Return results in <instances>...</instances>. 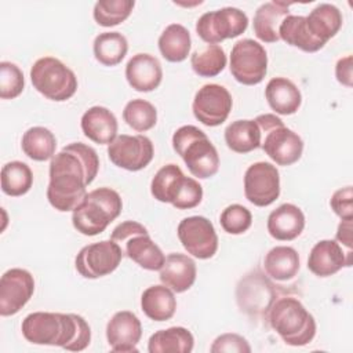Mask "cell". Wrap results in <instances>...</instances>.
I'll use <instances>...</instances> for the list:
<instances>
[{
    "instance_id": "cell-41",
    "label": "cell",
    "mask_w": 353,
    "mask_h": 353,
    "mask_svg": "<svg viewBox=\"0 0 353 353\" xmlns=\"http://www.w3.org/2000/svg\"><path fill=\"white\" fill-rule=\"evenodd\" d=\"M219 222L226 233L241 234L250 229L252 223V215L244 205L232 204L222 211Z\"/></svg>"
},
{
    "instance_id": "cell-14",
    "label": "cell",
    "mask_w": 353,
    "mask_h": 353,
    "mask_svg": "<svg viewBox=\"0 0 353 353\" xmlns=\"http://www.w3.org/2000/svg\"><path fill=\"white\" fill-rule=\"evenodd\" d=\"M154 149L152 141L142 135L121 134L108 146L110 161L127 171H139L145 168L153 159Z\"/></svg>"
},
{
    "instance_id": "cell-37",
    "label": "cell",
    "mask_w": 353,
    "mask_h": 353,
    "mask_svg": "<svg viewBox=\"0 0 353 353\" xmlns=\"http://www.w3.org/2000/svg\"><path fill=\"white\" fill-rule=\"evenodd\" d=\"M226 55L221 46L207 44L203 50L194 51L190 57V65L200 77L218 76L226 66Z\"/></svg>"
},
{
    "instance_id": "cell-8",
    "label": "cell",
    "mask_w": 353,
    "mask_h": 353,
    "mask_svg": "<svg viewBox=\"0 0 353 353\" xmlns=\"http://www.w3.org/2000/svg\"><path fill=\"white\" fill-rule=\"evenodd\" d=\"M30 80L41 95L55 102L72 98L77 90V77L73 70L54 57L37 59L30 69Z\"/></svg>"
},
{
    "instance_id": "cell-2",
    "label": "cell",
    "mask_w": 353,
    "mask_h": 353,
    "mask_svg": "<svg viewBox=\"0 0 353 353\" xmlns=\"http://www.w3.org/2000/svg\"><path fill=\"white\" fill-rule=\"evenodd\" d=\"M21 330L30 343L59 346L69 352H81L91 341L88 323L74 313L33 312L22 320Z\"/></svg>"
},
{
    "instance_id": "cell-38",
    "label": "cell",
    "mask_w": 353,
    "mask_h": 353,
    "mask_svg": "<svg viewBox=\"0 0 353 353\" xmlns=\"http://www.w3.org/2000/svg\"><path fill=\"white\" fill-rule=\"evenodd\" d=\"M135 6L134 0H101L94 6V19L98 25L110 28L124 22Z\"/></svg>"
},
{
    "instance_id": "cell-40",
    "label": "cell",
    "mask_w": 353,
    "mask_h": 353,
    "mask_svg": "<svg viewBox=\"0 0 353 353\" xmlns=\"http://www.w3.org/2000/svg\"><path fill=\"white\" fill-rule=\"evenodd\" d=\"M25 88L22 70L12 62H0V98L14 99Z\"/></svg>"
},
{
    "instance_id": "cell-35",
    "label": "cell",
    "mask_w": 353,
    "mask_h": 353,
    "mask_svg": "<svg viewBox=\"0 0 353 353\" xmlns=\"http://www.w3.org/2000/svg\"><path fill=\"white\" fill-rule=\"evenodd\" d=\"M92 48L95 59L99 63L114 66L124 59L128 51V43L120 32H103L95 37Z\"/></svg>"
},
{
    "instance_id": "cell-20",
    "label": "cell",
    "mask_w": 353,
    "mask_h": 353,
    "mask_svg": "<svg viewBox=\"0 0 353 353\" xmlns=\"http://www.w3.org/2000/svg\"><path fill=\"white\" fill-rule=\"evenodd\" d=\"M125 79L135 91H153L163 80L161 63L150 54H135L125 65Z\"/></svg>"
},
{
    "instance_id": "cell-11",
    "label": "cell",
    "mask_w": 353,
    "mask_h": 353,
    "mask_svg": "<svg viewBox=\"0 0 353 353\" xmlns=\"http://www.w3.org/2000/svg\"><path fill=\"white\" fill-rule=\"evenodd\" d=\"M123 248L114 240H102L83 247L74 259L76 270L85 279H98L117 269L123 258Z\"/></svg>"
},
{
    "instance_id": "cell-39",
    "label": "cell",
    "mask_w": 353,
    "mask_h": 353,
    "mask_svg": "<svg viewBox=\"0 0 353 353\" xmlns=\"http://www.w3.org/2000/svg\"><path fill=\"white\" fill-rule=\"evenodd\" d=\"M123 119L137 132H145L156 125L157 110L145 99H132L124 106Z\"/></svg>"
},
{
    "instance_id": "cell-45",
    "label": "cell",
    "mask_w": 353,
    "mask_h": 353,
    "mask_svg": "<svg viewBox=\"0 0 353 353\" xmlns=\"http://www.w3.org/2000/svg\"><path fill=\"white\" fill-rule=\"evenodd\" d=\"M335 76L341 84L352 87V55H346L336 62Z\"/></svg>"
},
{
    "instance_id": "cell-44",
    "label": "cell",
    "mask_w": 353,
    "mask_h": 353,
    "mask_svg": "<svg viewBox=\"0 0 353 353\" xmlns=\"http://www.w3.org/2000/svg\"><path fill=\"white\" fill-rule=\"evenodd\" d=\"M139 232H148V229L141 225L139 222H135V221H125L120 225H117L113 232H112V236L110 239L114 240L116 243L121 244L127 237L135 234V233H139Z\"/></svg>"
},
{
    "instance_id": "cell-43",
    "label": "cell",
    "mask_w": 353,
    "mask_h": 353,
    "mask_svg": "<svg viewBox=\"0 0 353 353\" xmlns=\"http://www.w3.org/2000/svg\"><path fill=\"white\" fill-rule=\"evenodd\" d=\"M332 211L341 219H353V189L346 186L334 192L330 200Z\"/></svg>"
},
{
    "instance_id": "cell-1",
    "label": "cell",
    "mask_w": 353,
    "mask_h": 353,
    "mask_svg": "<svg viewBox=\"0 0 353 353\" xmlns=\"http://www.w3.org/2000/svg\"><path fill=\"white\" fill-rule=\"evenodd\" d=\"M99 170L97 152L81 142L62 148L50 163V183L47 199L61 211H73L85 197L87 186L95 179Z\"/></svg>"
},
{
    "instance_id": "cell-28",
    "label": "cell",
    "mask_w": 353,
    "mask_h": 353,
    "mask_svg": "<svg viewBox=\"0 0 353 353\" xmlns=\"http://www.w3.org/2000/svg\"><path fill=\"white\" fill-rule=\"evenodd\" d=\"M142 312L154 321L170 320L176 310L174 291L164 284L148 287L141 296Z\"/></svg>"
},
{
    "instance_id": "cell-34",
    "label": "cell",
    "mask_w": 353,
    "mask_h": 353,
    "mask_svg": "<svg viewBox=\"0 0 353 353\" xmlns=\"http://www.w3.org/2000/svg\"><path fill=\"white\" fill-rule=\"evenodd\" d=\"M21 146L23 153L34 161H46L55 156V135L46 127H32L22 135Z\"/></svg>"
},
{
    "instance_id": "cell-13",
    "label": "cell",
    "mask_w": 353,
    "mask_h": 353,
    "mask_svg": "<svg viewBox=\"0 0 353 353\" xmlns=\"http://www.w3.org/2000/svg\"><path fill=\"white\" fill-rule=\"evenodd\" d=\"M245 199L256 207H268L280 196V175L276 165L268 161L251 164L244 174Z\"/></svg>"
},
{
    "instance_id": "cell-46",
    "label": "cell",
    "mask_w": 353,
    "mask_h": 353,
    "mask_svg": "<svg viewBox=\"0 0 353 353\" xmlns=\"http://www.w3.org/2000/svg\"><path fill=\"white\" fill-rule=\"evenodd\" d=\"M353 219H342L336 230V241L352 251L353 247Z\"/></svg>"
},
{
    "instance_id": "cell-9",
    "label": "cell",
    "mask_w": 353,
    "mask_h": 353,
    "mask_svg": "<svg viewBox=\"0 0 353 353\" xmlns=\"http://www.w3.org/2000/svg\"><path fill=\"white\" fill-rule=\"evenodd\" d=\"M248 17L236 7L204 12L196 22L199 37L208 44H218L226 39H233L245 32Z\"/></svg>"
},
{
    "instance_id": "cell-29",
    "label": "cell",
    "mask_w": 353,
    "mask_h": 353,
    "mask_svg": "<svg viewBox=\"0 0 353 353\" xmlns=\"http://www.w3.org/2000/svg\"><path fill=\"white\" fill-rule=\"evenodd\" d=\"M194 338L185 327H170L156 331L148 342L149 353H190Z\"/></svg>"
},
{
    "instance_id": "cell-42",
    "label": "cell",
    "mask_w": 353,
    "mask_h": 353,
    "mask_svg": "<svg viewBox=\"0 0 353 353\" xmlns=\"http://www.w3.org/2000/svg\"><path fill=\"white\" fill-rule=\"evenodd\" d=\"M210 350L212 353H250L251 346L248 345L247 339L239 334H222L212 342Z\"/></svg>"
},
{
    "instance_id": "cell-16",
    "label": "cell",
    "mask_w": 353,
    "mask_h": 353,
    "mask_svg": "<svg viewBox=\"0 0 353 353\" xmlns=\"http://www.w3.org/2000/svg\"><path fill=\"white\" fill-rule=\"evenodd\" d=\"M34 279L30 272L12 268L0 279V314L3 317L17 314L32 298Z\"/></svg>"
},
{
    "instance_id": "cell-21",
    "label": "cell",
    "mask_w": 353,
    "mask_h": 353,
    "mask_svg": "<svg viewBox=\"0 0 353 353\" xmlns=\"http://www.w3.org/2000/svg\"><path fill=\"white\" fill-rule=\"evenodd\" d=\"M196 274V263L190 256L172 252L165 256L164 265L160 269V281L179 294L188 291L194 284Z\"/></svg>"
},
{
    "instance_id": "cell-22",
    "label": "cell",
    "mask_w": 353,
    "mask_h": 353,
    "mask_svg": "<svg viewBox=\"0 0 353 353\" xmlns=\"http://www.w3.org/2000/svg\"><path fill=\"white\" fill-rule=\"evenodd\" d=\"M266 226L273 239L291 241L302 233L305 228V215L295 204L284 203L269 214Z\"/></svg>"
},
{
    "instance_id": "cell-3",
    "label": "cell",
    "mask_w": 353,
    "mask_h": 353,
    "mask_svg": "<svg viewBox=\"0 0 353 353\" xmlns=\"http://www.w3.org/2000/svg\"><path fill=\"white\" fill-rule=\"evenodd\" d=\"M266 317L270 327L290 346H305L316 335L314 317L296 298H277L268 310Z\"/></svg>"
},
{
    "instance_id": "cell-33",
    "label": "cell",
    "mask_w": 353,
    "mask_h": 353,
    "mask_svg": "<svg viewBox=\"0 0 353 353\" xmlns=\"http://www.w3.org/2000/svg\"><path fill=\"white\" fill-rule=\"evenodd\" d=\"M279 36L287 44L305 52H316L324 47L310 34L303 15H287L279 28Z\"/></svg>"
},
{
    "instance_id": "cell-26",
    "label": "cell",
    "mask_w": 353,
    "mask_h": 353,
    "mask_svg": "<svg viewBox=\"0 0 353 353\" xmlns=\"http://www.w3.org/2000/svg\"><path fill=\"white\" fill-rule=\"evenodd\" d=\"M265 97L272 110L284 116L294 114L302 103L299 88L285 77L270 79L265 88Z\"/></svg>"
},
{
    "instance_id": "cell-12",
    "label": "cell",
    "mask_w": 353,
    "mask_h": 353,
    "mask_svg": "<svg viewBox=\"0 0 353 353\" xmlns=\"http://www.w3.org/2000/svg\"><path fill=\"white\" fill-rule=\"evenodd\" d=\"M178 239L188 254L199 259H210L218 250V236L210 219L200 215L183 218L176 229Z\"/></svg>"
},
{
    "instance_id": "cell-36",
    "label": "cell",
    "mask_w": 353,
    "mask_h": 353,
    "mask_svg": "<svg viewBox=\"0 0 353 353\" xmlns=\"http://www.w3.org/2000/svg\"><path fill=\"white\" fill-rule=\"evenodd\" d=\"M1 190L7 196L18 197L28 193L33 185V172L23 161H10L1 168Z\"/></svg>"
},
{
    "instance_id": "cell-32",
    "label": "cell",
    "mask_w": 353,
    "mask_h": 353,
    "mask_svg": "<svg viewBox=\"0 0 353 353\" xmlns=\"http://www.w3.org/2000/svg\"><path fill=\"white\" fill-rule=\"evenodd\" d=\"M190 33L181 23L168 25L159 37V50L168 62L185 61L190 52Z\"/></svg>"
},
{
    "instance_id": "cell-15",
    "label": "cell",
    "mask_w": 353,
    "mask_h": 353,
    "mask_svg": "<svg viewBox=\"0 0 353 353\" xmlns=\"http://www.w3.org/2000/svg\"><path fill=\"white\" fill-rule=\"evenodd\" d=\"M233 106L230 92L219 84H204L194 95L192 109L194 117L207 127H216L226 121Z\"/></svg>"
},
{
    "instance_id": "cell-25",
    "label": "cell",
    "mask_w": 353,
    "mask_h": 353,
    "mask_svg": "<svg viewBox=\"0 0 353 353\" xmlns=\"http://www.w3.org/2000/svg\"><path fill=\"white\" fill-rule=\"evenodd\" d=\"M287 15H290V4L285 1L261 4L254 15L252 29L255 36L263 43L279 41V28Z\"/></svg>"
},
{
    "instance_id": "cell-27",
    "label": "cell",
    "mask_w": 353,
    "mask_h": 353,
    "mask_svg": "<svg viewBox=\"0 0 353 353\" xmlns=\"http://www.w3.org/2000/svg\"><path fill=\"white\" fill-rule=\"evenodd\" d=\"M306 25L310 34L323 46L332 39L342 26V14L338 7L323 3L314 7L306 17Z\"/></svg>"
},
{
    "instance_id": "cell-6",
    "label": "cell",
    "mask_w": 353,
    "mask_h": 353,
    "mask_svg": "<svg viewBox=\"0 0 353 353\" xmlns=\"http://www.w3.org/2000/svg\"><path fill=\"white\" fill-rule=\"evenodd\" d=\"M152 196L170 203L178 210H190L197 207L203 199L201 185L190 176H186L176 164L161 167L150 183Z\"/></svg>"
},
{
    "instance_id": "cell-4",
    "label": "cell",
    "mask_w": 353,
    "mask_h": 353,
    "mask_svg": "<svg viewBox=\"0 0 353 353\" xmlns=\"http://www.w3.org/2000/svg\"><path fill=\"white\" fill-rule=\"evenodd\" d=\"M123 210L120 194L110 188H98L85 194L72 211L73 228L84 236H97L113 222Z\"/></svg>"
},
{
    "instance_id": "cell-5",
    "label": "cell",
    "mask_w": 353,
    "mask_h": 353,
    "mask_svg": "<svg viewBox=\"0 0 353 353\" xmlns=\"http://www.w3.org/2000/svg\"><path fill=\"white\" fill-rule=\"evenodd\" d=\"M172 148L182 157L190 174L199 179L214 176L219 170V154L204 131L182 125L172 135Z\"/></svg>"
},
{
    "instance_id": "cell-19",
    "label": "cell",
    "mask_w": 353,
    "mask_h": 353,
    "mask_svg": "<svg viewBox=\"0 0 353 353\" xmlns=\"http://www.w3.org/2000/svg\"><path fill=\"white\" fill-rule=\"evenodd\" d=\"M352 265V251H343L336 240L317 241L307 258V269L319 276L328 277L339 272L343 266Z\"/></svg>"
},
{
    "instance_id": "cell-30",
    "label": "cell",
    "mask_w": 353,
    "mask_h": 353,
    "mask_svg": "<svg viewBox=\"0 0 353 353\" xmlns=\"http://www.w3.org/2000/svg\"><path fill=\"white\" fill-rule=\"evenodd\" d=\"M263 268L266 274L273 280H290L295 277L299 270V255L292 247L276 245L265 255Z\"/></svg>"
},
{
    "instance_id": "cell-7",
    "label": "cell",
    "mask_w": 353,
    "mask_h": 353,
    "mask_svg": "<svg viewBox=\"0 0 353 353\" xmlns=\"http://www.w3.org/2000/svg\"><path fill=\"white\" fill-rule=\"evenodd\" d=\"M255 121L262 132L261 148L277 165H291L301 159L303 141L280 117L266 113L256 116Z\"/></svg>"
},
{
    "instance_id": "cell-23",
    "label": "cell",
    "mask_w": 353,
    "mask_h": 353,
    "mask_svg": "<svg viewBox=\"0 0 353 353\" xmlns=\"http://www.w3.org/2000/svg\"><path fill=\"white\" fill-rule=\"evenodd\" d=\"M80 124L84 135L95 143L109 145L117 137V119L105 106H92L85 110Z\"/></svg>"
},
{
    "instance_id": "cell-24",
    "label": "cell",
    "mask_w": 353,
    "mask_h": 353,
    "mask_svg": "<svg viewBox=\"0 0 353 353\" xmlns=\"http://www.w3.org/2000/svg\"><path fill=\"white\" fill-rule=\"evenodd\" d=\"M120 245H124V254L146 270H160L165 255L160 247L150 239L149 232H139L127 237Z\"/></svg>"
},
{
    "instance_id": "cell-17",
    "label": "cell",
    "mask_w": 353,
    "mask_h": 353,
    "mask_svg": "<svg viewBox=\"0 0 353 353\" xmlns=\"http://www.w3.org/2000/svg\"><path fill=\"white\" fill-rule=\"evenodd\" d=\"M274 285L261 273L247 274L237 285V303L241 310L250 314H268L276 298Z\"/></svg>"
},
{
    "instance_id": "cell-10",
    "label": "cell",
    "mask_w": 353,
    "mask_h": 353,
    "mask_svg": "<svg viewBox=\"0 0 353 353\" xmlns=\"http://www.w3.org/2000/svg\"><path fill=\"white\" fill-rule=\"evenodd\" d=\"M230 73L244 85L259 84L268 72V54L252 39L239 40L230 52Z\"/></svg>"
},
{
    "instance_id": "cell-31",
    "label": "cell",
    "mask_w": 353,
    "mask_h": 353,
    "mask_svg": "<svg viewBox=\"0 0 353 353\" xmlns=\"http://www.w3.org/2000/svg\"><path fill=\"white\" fill-rule=\"evenodd\" d=\"M225 142L236 153H248L262 143V132L255 120H236L225 130Z\"/></svg>"
},
{
    "instance_id": "cell-18",
    "label": "cell",
    "mask_w": 353,
    "mask_h": 353,
    "mask_svg": "<svg viewBox=\"0 0 353 353\" xmlns=\"http://www.w3.org/2000/svg\"><path fill=\"white\" fill-rule=\"evenodd\" d=\"M142 336V325L137 314L121 310L112 316L106 324V339L113 352H138L137 345Z\"/></svg>"
}]
</instances>
